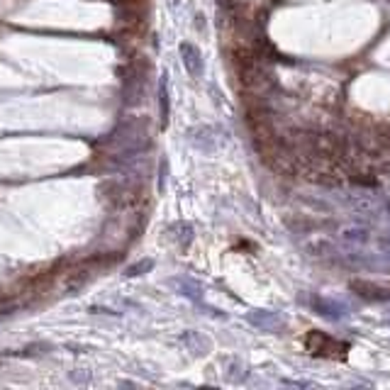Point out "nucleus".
Listing matches in <instances>:
<instances>
[{
  "mask_svg": "<svg viewBox=\"0 0 390 390\" xmlns=\"http://www.w3.org/2000/svg\"><path fill=\"white\" fill-rule=\"evenodd\" d=\"M305 347L312 356H325V358H344L347 356V344L337 342V339L327 337L322 332H310L305 337Z\"/></svg>",
  "mask_w": 390,
  "mask_h": 390,
  "instance_id": "1",
  "label": "nucleus"
},
{
  "mask_svg": "<svg viewBox=\"0 0 390 390\" xmlns=\"http://www.w3.org/2000/svg\"><path fill=\"white\" fill-rule=\"evenodd\" d=\"M181 59H183V66L188 69V74L195 76L198 78L203 74V56H200V49L191 42H183L181 44Z\"/></svg>",
  "mask_w": 390,
  "mask_h": 390,
  "instance_id": "2",
  "label": "nucleus"
},
{
  "mask_svg": "<svg viewBox=\"0 0 390 390\" xmlns=\"http://www.w3.org/2000/svg\"><path fill=\"white\" fill-rule=\"evenodd\" d=\"M344 237L351 241H369V232L366 230H356V227H351V230H344Z\"/></svg>",
  "mask_w": 390,
  "mask_h": 390,
  "instance_id": "3",
  "label": "nucleus"
},
{
  "mask_svg": "<svg viewBox=\"0 0 390 390\" xmlns=\"http://www.w3.org/2000/svg\"><path fill=\"white\" fill-rule=\"evenodd\" d=\"M166 83H161V107H164V120H166V115H169V100H166Z\"/></svg>",
  "mask_w": 390,
  "mask_h": 390,
  "instance_id": "4",
  "label": "nucleus"
},
{
  "mask_svg": "<svg viewBox=\"0 0 390 390\" xmlns=\"http://www.w3.org/2000/svg\"><path fill=\"white\" fill-rule=\"evenodd\" d=\"M388 208H390V205H388Z\"/></svg>",
  "mask_w": 390,
  "mask_h": 390,
  "instance_id": "5",
  "label": "nucleus"
}]
</instances>
